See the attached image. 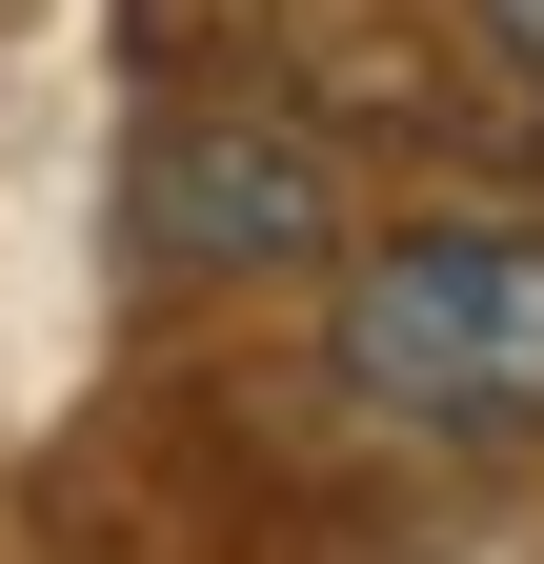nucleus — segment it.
<instances>
[{
	"label": "nucleus",
	"instance_id": "f257e3e1",
	"mask_svg": "<svg viewBox=\"0 0 544 564\" xmlns=\"http://www.w3.org/2000/svg\"><path fill=\"white\" fill-rule=\"evenodd\" d=\"M323 364H344L363 423H424V444H524V423H544V242H504V223H424V242L344 262Z\"/></svg>",
	"mask_w": 544,
	"mask_h": 564
},
{
	"label": "nucleus",
	"instance_id": "7ed1b4c3",
	"mask_svg": "<svg viewBox=\"0 0 544 564\" xmlns=\"http://www.w3.org/2000/svg\"><path fill=\"white\" fill-rule=\"evenodd\" d=\"M485 21H504V61H524V82H544V0H485Z\"/></svg>",
	"mask_w": 544,
	"mask_h": 564
},
{
	"label": "nucleus",
	"instance_id": "f03ea898",
	"mask_svg": "<svg viewBox=\"0 0 544 564\" xmlns=\"http://www.w3.org/2000/svg\"><path fill=\"white\" fill-rule=\"evenodd\" d=\"M142 242L162 262H283V242H323V162L303 141H262V121H222V141H162V202H142Z\"/></svg>",
	"mask_w": 544,
	"mask_h": 564
}]
</instances>
